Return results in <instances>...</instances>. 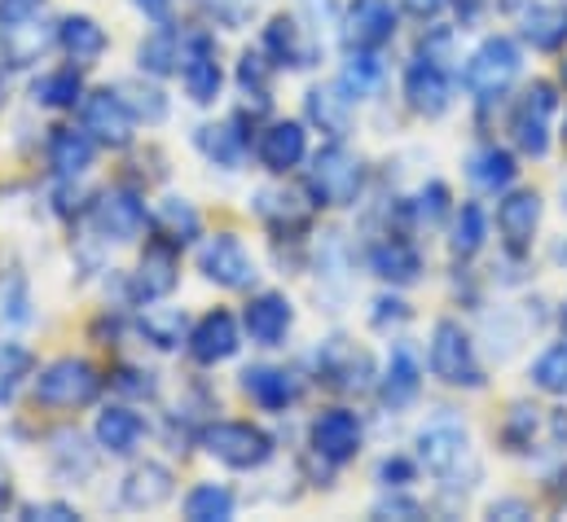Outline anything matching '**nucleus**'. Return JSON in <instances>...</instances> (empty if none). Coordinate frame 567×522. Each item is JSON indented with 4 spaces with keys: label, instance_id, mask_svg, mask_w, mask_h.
Masks as SVG:
<instances>
[{
    "label": "nucleus",
    "instance_id": "obj_1",
    "mask_svg": "<svg viewBox=\"0 0 567 522\" xmlns=\"http://www.w3.org/2000/svg\"><path fill=\"white\" fill-rule=\"evenodd\" d=\"M31 395L44 408H62V413L66 408H84V404H93L102 395V374L80 356H58L35 374Z\"/></svg>",
    "mask_w": 567,
    "mask_h": 522
},
{
    "label": "nucleus",
    "instance_id": "obj_2",
    "mask_svg": "<svg viewBox=\"0 0 567 522\" xmlns=\"http://www.w3.org/2000/svg\"><path fill=\"white\" fill-rule=\"evenodd\" d=\"M426 361H431V374L444 383V387H484V369H480V361H475V343H471V334L457 325V321H435V330H431V352H426Z\"/></svg>",
    "mask_w": 567,
    "mask_h": 522
},
{
    "label": "nucleus",
    "instance_id": "obj_3",
    "mask_svg": "<svg viewBox=\"0 0 567 522\" xmlns=\"http://www.w3.org/2000/svg\"><path fill=\"white\" fill-rule=\"evenodd\" d=\"M308 194L317 207H352L361 198V158L343 145H326L308 167Z\"/></svg>",
    "mask_w": 567,
    "mask_h": 522
},
{
    "label": "nucleus",
    "instance_id": "obj_4",
    "mask_svg": "<svg viewBox=\"0 0 567 522\" xmlns=\"http://www.w3.org/2000/svg\"><path fill=\"white\" fill-rule=\"evenodd\" d=\"M207 457H216L229 470H260L274 457V439L251 421H216L203 430Z\"/></svg>",
    "mask_w": 567,
    "mask_h": 522
},
{
    "label": "nucleus",
    "instance_id": "obj_5",
    "mask_svg": "<svg viewBox=\"0 0 567 522\" xmlns=\"http://www.w3.org/2000/svg\"><path fill=\"white\" fill-rule=\"evenodd\" d=\"M519 71H524L519 44L506 40V35H488V40L471 53V62H466V88H471L475 97H497V93H506V88L519 80Z\"/></svg>",
    "mask_w": 567,
    "mask_h": 522
},
{
    "label": "nucleus",
    "instance_id": "obj_6",
    "mask_svg": "<svg viewBox=\"0 0 567 522\" xmlns=\"http://www.w3.org/2000/svg\"><path fill=\"white\" fill-rule=\"evenodd\" d=\"M198 272H203L212 285H220V290H251L256 276H260L251 251H247L243 238H234V233H216V238L203 242V251H198Z\"/></svg>",
    "mask_w": 567,
    "mask_h": 522
},
{
    "label": "nucleus",
    "instance_id": "obj_7",
    "mask_svg": "<svg viewBox=\"0 0 567 522\" xmlns=\"http://www.w3.org/2000/svg\"><path fill=\"white\" fill-rule=\"evenodd\" d=\"M361 439H365V426H361V417H357L352 408H326V413L312 417V430H308L312 452H317L321 461H330V466L357 461Z\"/></svg>",
    "mask_w": 567,
    "mask_h": 522
},
{
    "label": "nucleus",
    "instance_id": "obj_8",
    "mask_svg": "<svg viewBox=\"0 0 567 522\" xmlns=\"http://www.w3.org/2000/svg\"><path fill=\"white\" fill-rule=\"evenodd\" d=\"M396 35V4L392 0H352L343 9V40L352 53H379Z\"/></svg>",
    "mask_w": 567,
    "mask_h": 522
},
{
    "label": "nucleus",
    "instance_id": "obj_9",
    "mask_svg": "<svg viewBox=\"0 0 567 522\" xmlns=\"http://www.w3.org/2000/svg\"><path fill=\"white\" fill-rule=\"evenodd\" d=\"M80 106H84V132H89L93 140H102V145H111V149L133 145V128H137V119H133V111H128L124 93L97 88V93H89Z\"/></svg>",
    "mask_w": 567,
    "mask_h": 522
},
{
    "label": "nucleus",
    "instance_id": "obj_10",
    "mask_svg": "<svg viewBox=\"0 0 567 522\" xmlns=\"http://www.w3.org/2000/svg\"><path fill=\"white\" fill-rule=\"evenodd\" d=\"M89 216H93L97 238L106 242H137L145 229V202L133 189H106Z\"/></svg>",
    "mask_w": 567,
    "mask_h": 522
},
{
    "label": "nucleus",
    "instance_id": "obj_11",
    "mask_svg": "<svg viewBox=\"0 0 567 522\" xmlns=\"http://www.w3.org/2000/svg\"><path fill=\"white\" fill-rule=\"evenodd\" d=\"M559 97L550 84H533L528 97L515 106V119H511V132H515V145L533 158H542L550 149V115H555Z\"/></svg>",
    "mask_w": 567,
    "mask_h": 522
},
{
    "label": "nucleus",
    "instance_id": "obj_12",
    "mask_svg": "<svg viewBox=\"0 0 567 522\" xmlns=\"http://www.w3.org/2000/svg\"><path fill=\"white\" fill-rule=\"evenodd\" d=\"M405 102L423 119H440L453 106V84L435 58H414L405 66Z\"/></svg>",
    "mask_w": 567,
    "mask_h": 522
},
{
    "label": "nucleus",
    "instance_id": "obj_13",
    "mask_svg": "<svg viewBox=\"0 0 567 522\" xmlns=\"http://www.w3.org/2000/svg\"><path fill=\"white\" fill-rule=\"evenodd\" d=\"M181 84H185V97L194 106H212L220 97L225 75H220V62H216V49H212L207 35H194L185 44V53H181Z\"/></svg>",
    "mask_w": 567,
    "mask_h": 522
},
{
    "label": "nucleus",
    "instance_id": "obj_14",
    "mask_svg": "<svg viewBox=\"0 0 567 522\" xmlns=\"http://www.w3.org/2000/svg\"><path fill=\"white\" fill-rule=\"evenodd\" d=\"M317 374H321L330 387H339V392H361V387L370 383L374 365H370L365 352H357V343L330 338V343H321V352H317Z\"/></svg>",
    "mask_w": 567,
    "mask_h": 522
},
{
    "label": "nucleus",
    "instance_id": "obj_15",
    "mask_svg": "<svg viewBox=\"0 0 567 522\" xmlns=\"http://www.w3.org/2000/svg\"><path fill=\"white\" fill-rule=\"evenodd\" d=\"M176 281H181L176 242H150L142 263H137V276H133V299H137V303L167 299V294L176 290Z\"/></svg>",
    "mask_w": 567,
    "mask_h": 522
},
{
    "label": "nucleus",
    "instance_id": "obj_16",
    "mask_svg": "<svg viewBox=\"0 0 567 522\" xmlns=\"http://www.w3.org/2000/svg\"><path fill=\"white\" fill-rule=\"evenodd\" d=\"M238 347H243L238 321H234L225 307L207 312V316L194 325V334H189V356H194L198 365H220V361L238 356Z\"/></svg>",
    "mask_w": 567,
    "mask_h": 522
},
{
    "label": "nucleus",
    "instance_id": "obj_17",
    "mask_svg": "<svg viewBox=\"0 0 567 522\" xmlns=\"http://www.w3.org/2000/svg\"><path fill=\"white\" fill-rule=\"evenodd\" d=\"M243 325H247L251 343H260V347H278L286 334H290V325H295V307H290V299L278 294V290L256 294V299L247 303V312H243Z\"/></svg>",
    "mask_w": 567,
    "mask_h": 522
},
{
    "label": "nucleus",
    "instance_id": "obj_18",
    "mask_svg": "<svg viewBox=\"0 0 567 522\" xmlns=\"http://www.w3.org/2000/svg\"><path fill=\"white\" fill-rule=\"evenodd\" d=\"M537 225H542V194L515 189V194L502 198V207H497V233H502V242L511 251H524L533 242Z\"/></svg>",
    "mask_w": 567,
    "mask_h": 522
},
{
    "label": "nucleus",
    "instance_id": "obj_19",
    "mask_svg": "<svg viewBox=\"0 0 567 522\" xmlns=\"http://www.w3.org/2000/svg\"><path fill=\"white\" fill-rule=\"evenodd\" d=\"M466 448L471 443H466V430L457 421H435V426H426L423 435H419V461L431 474H440V479H449L462 466Z\"/></svg>",
    "mask_w": 567,
    "mask_h": 522
},
{
    "label": "nucleus",
    "instance_id": "obj_20",
    "mask_svg": "<svg viewBox=\"0 0 567 522\" xmlns=\"http://www.w3.org/2000/svg\"><path fill=\"white\" fill-rule=\"evenodd\" d=\"M172 492H176L172 470L158 466V461H142V466L128 470V479H124V488H120V501H124L128 510H158V505L172 501Z\"/></svg>",
    "mask_w": 567,
    "mask_h": 522
},
{
    "label": "nucleus",
    "instance_id": "obj_21",
    "mask_svg": "<svg viewBox=\"0 0 567 522\" xmlns=\"http://www.w3.org/2000/svg\"><path fill=\"white\" fill-rule=\"evenodd\" d=\"M303 158H308V132H303V124L278 119L274 128L260 136V163H265L274 176L295 171Z\"/></svg>",
    "mask_w": 567,
    "mask_h": 522
},
{
    "label": "nucleus",
    "instance_id": "obj_22",
    "mask_svg": "<svg viewBox=\"0 0 567 522\" xmlns=\"http://www.w3.org/2000/svg\"><path fill=\"white\" fill-rule=\"evenodd\" d=\"M243 392L251 395V404H260L265 413H282L299 399V378L286 374V369H274V365H256L243 374Z\"/></svg>",
    "mask_w": 567,
    "mask_h": 522
},
{
    "label": "nucleus",
    "instance_id": "obj_23",
    "mask_svg": "<svg viewBox=\"0 0 567 522\" xmlns=\"http://www.w3.org/2000/svg\"><path fill=\"white\" fill-rule=\"evenodd\" d=\"M58 44L71 53V62H80V66H93L102 53H106V31L97 27V18H89V13H71V18H62V27H58Z\"/></svg>",
    "mask_w": 567,
    "mask_h": 522
},
{
    "label": "nucleus",
    "instance_id": "obj_24",
    "mask_svg": "<svg viewBox=\"0 0 567 522\" xmlns=\"http://www.w3.org/2000/svg\"><path fill=\"white\" fill-rule=\"evenodd\" d=\"M370 268L392 285H414L423 276V255H419V247H410L401 238H388L370 251Z\"/></svg>",
    "mask_w": 567,
    "mask_h": 522
},
{
    "label": "nucleus",
    "instance_id": "obj_25",
    "mask_svg": "<svg viewBox=\"0 0 567 522\" xmlns=\"http://www.w3.org/2000/svg\"><path fill=\"white\" fill-rule=\"evenodd\" d=\"M419 392H423V369H419L414 352L401 343V347L392 352L388 374H383V404H388V408H410V404L419 399Z\"/></svg>",
    "mask_w": 567,
    "mask_h": 522
},
{
    "label": "nucleus",
    "instance_id": "obj_26",
    "mask_svg": "<svg viewBox=\"0 0 567 522\" xmlns=\"http://www.w3.org/2000/svg\"><path fill=\"white\" fill-rule=\"evenodd\" d=\"M93 154H97V145L89 132L53 128V136H49V163L58 176H84L93 167Z\"/></svg>",
    "mask_w": 567,
    "mask_h": 522
},
{
    "label": "nucleus",
    "instance_id": "obj_27",
    "mask_svg": "<svg viewBox=\"0 0 567 522\" xmlns=\"http://www.w3.org/2000/svg\"><path fill=\"white\" fill-rule=\"evenodd\" d=\"M145 435V421L133 408H106L97 417V443L111 452V457H128Z\"/></svg>",
    "mask_w": 567,
    "mask_h": 522
},
{
    "label": "nucleus",
    "instance_id": "obj_28",
    "mask_svg": "<svg viewBox=\"0 0 567 522\" xmlns=\"http://www.w3.org/2000/svg\"><path fill=\"white\" fill-rule=\"evenodd\" d=\"M524 40L542 53H559L567 44V9L564 4H533L524 13Z\"/></svg>",
    "mask_w": 567,
    "mask_h": 522
},
{
    "label": "nucleus",
    "instance_id": "obj_29",
    "mask_svg": "<svg viewBox=\"0 0 567 522\" xmlns=\"http://www.w3.org/2000/svg\"><path fill=\"white\" fill-rule=\"evenodd\" d=\"M308 119L330 136H343L348 119H352V97L343 88H312L308 93Z\"/></svg>",
    "mask_w": 567,
    "mask_h": 522
},
{
    "label": "nucleus",
    "instance_id": "obj_30",
    "mask_svg": "<svg viewBox=\"0 0 567 522\" xmlns=\"http://www.w3.org/2000/svg\"><path fill=\"white\" fill-rule=\"evenodd\" d=\"M31 97L35 106H49V111H75L84 102V80L80 71H49L44 80H35Z\"/></svg>",
    "mask_w": 567,
    "mask_h": 522
},
{
    "label": "nucleus",
    "instance_id": "obj_31",
    "mask_svg": "<svg viewBox=\"0 0 567 522\" xmlns=\"http://www.w3.org/2000/svg\"><path fill=\"white\" fill-rule=\"evenodd\" d=\"M181 35L172 31V27H158L154 35H145L142 49H137V62H142V71L150 75H172V71H181Z\"/></svg>",
    "mask_w": 567,
    "mask_h": 522
},
{
    "label": "nucleus",
    "instance_id": "obj_32",
    "mask_svg": "<svg viewBox=\"0 0 567 522\" xmlns=\"http://www.w3.org/2000/svg\"><path fill=\"white\" fill-rule=\"evenodd\" d=\"M185 519L189 522H225L234 519V492L225 483H198L185 497Z\"/></svg>",
    "mask_w": 567,
    "mask_h": 522
},
{
    "label": "nucleus",
    "instance_id": "obj_33",
    "mask_svg": "<svg viewBox=\"0 0 567 522\" xmlns=\"http://www.w3.org/2000/svg\"><path fill=\"white\" fill-rule=\"evenodd\" d=\"M154 220H158L163 238L176 242V247H185V242H194V238L203 233V220H198V211H194L185 198H163Z\"/></svg>",
    "mask_w": 567,
    "mask_h": 522
},
{
    "label": "nucleus",
    "instance_id": "obj_34",
    "mask_svg": "<svg viewBox=\"0 0 567 522\" xmlns=\"http://www.w3.org/2000/svg\"><path fill=\"white\" fill-rule=\"evenodd\" d=\"M265 53L278 62V66H308L303 58H308V49H303V40H299V27H295V18H274L269 27H265Z\"/></svg>",
    "mask_w": 567,
    "mask_h": 522
},
{
    "label": "nucleus",
    "instance_id": "obj_35",
    "mask_svg": "<svg viewBox=\"0 0 567 522\" xmlns=\"http://www.w3.org/2000/svg\"><path fill=\"white\" fill-rule=\"evenodd\" d=\"M471 180L480 189H506L515 180V158L497 145H484V149L471 154Z\"/></svg>",
    "mask_w": 567,
    "mask_h": 522
},
{
    "label": "nucleus",
    "instance_id": "obj_36",
    "mask_svg": "<svg viewBox=\"0 0 567 522\" xmlns=\"http://www.w3.org/2000/svg\"><path fill=\"white\" fill-rule=\"evenodd\" d=\"M198 149H203L216 167H238V163H243V149H247V136L234 128V124L198 128Z\"/></svg>",
    "mask_w": 567,
    "mask_h": 522
},
{
    "label": "nucleus",
    "instance_id": "obj_37",
    "mask_svg": "<svg viewBox=\"0 0 567 522\" xmlns=\"http://www.w3.org/2000/svg\"><path fill=\"white\" fill-rule=\"evenodd\" d=\"M484 233H488V225H484V211H480L475 202H466V207L453 216V238H449L453 255H462V260L480 255V247H484Z\"/></svg>",
    "mask_w": 567,
    "mask_h": 522
},
{
    "label": "nucleus",
    "instance_id": "obj_38",
    "mask_svg": "<svg viewBox=\"0 0 567 522\" xmlns=\"http://www.w3.org/2000/svg\"><path fill=\"white\" fill-rule=\"evenodd\" d=\"M533 387L546 395H567V343L546 347V352L533 361Z\"/></svg>",
    "mask_w": 567,
    "mask_h": 522
},
{
    "label": "nucleus",
    "instance_id": "obj_39",
    "mask_svg": "<svg viewBox=\"0 0 567 522\" xmlns=\"http://www.w3.org/2000/svg\"><path fill=\"white\" fill-rule=\"evenodd\" d=\"M379 84H383V66H379V58H374V53H352V62H348L339 88H343L348 97H370Z\"/></svg>",
    "mask_w": 567,
    "mask_h": 522
},
{
    "label": "nucleus",
    "instance_id": "obj_40",
    "mask_svg": "<svg viewBox=\"0 0 567 522\" xmlns=\"http://www.w3.org/2000/svg\"><path fill=\"white\" fill-rule=\"evenodd\" d=\"M142 334L154 343V347L172 352V347L181 343V334H185V316H181V312H172V307H145Z\"/></svg>",
    "mask_w": 567,
    "mask_h": 522
},
{
    "label": "nucleus",
    "instance_id": "obj_41",
    "mask_svg": "<svg viewBox=\"0 0 567 522\" xmlns=\"http://www.w3.org/2000/svg\"><path fill=\"white\" fill-rule=\"evenodd\" d=\"M238 84H243V93H251V97L269 102V62H265L260 53H243V66H238Z\"/></svg>",
    "mask_w": 567,
    "mask_h": 522
},
{
    "label": "nucleus",
    "instance_id": "obj_42",
    "mask_svg": "<svg viewBox=\"0 0 567 522\" xmlns=\"http://www.w3.org/2000/svg\"><path fill=\"white\" fill-rule=\"evenodd\" d=\"M533 435H537V408L515 404V408H511V426H506V443H511V448H524Z\"/></svg>",
    "mask_w": 567,
    "mask_h": 522
},
{
    "label": "nucleus",
    "instance_id": "obj_43",
    "mask_svg": "<svg viewBox=\"0 0 567 522\" xmlns=\"http://www.w3.org/2000/svg\"><path fill=\"white\" fill-rule=\"evenodd\" d=\"M269 202H278V194H260V207H256V211H260L265 220L274 216V207H269ZM295 202H299V198L282 194V216H286V225H290V229H303V225H308V211H303V207H295Z\"/></svg>",
    "mask_w": 567,
    "mask_h": 522
},
{
    "label": "nucleus",
    "instance_id": "obj_44",
    "mask_svg": "<svg viewBox=\"0 0 567 522\" xmlns=\"http://www.w3.org/2000/svg\"><path fill=\"white\" fill-rule=\"evenodd\" d=\"M124 93H133V97H145V102H137V106H128V111L145 115L150 124H158V119L167 115V102H163V93H158V88H124Z\"/></svg>",
    "mask_w": 567,
    "mask_h": 522
},
{
    "label": "nucleus",
    "instance_id": "obj_45",
    "mask_svg": "<svg viewBox=\"0 0 567 522\" xmlns=\"http://www.w3.org/2000/svg\"><path fill=\"white\" fill-rule=\"evenodd\" d=\"M419 211H423L426 220H440L444 211H449V189L440 185V180H431L423 189V198H419Z\"/></svg>",
    "mask_w": 567,
    "mask_h": 522
},
{
    "label": "nucleus",
    "instance_id": "obj_46",
    "mask_svg": "<svg viewBox=\"0 0 567 522\" xmlns=\"http://www.w3.org/2000/svg\"><path fill=\"white\" fill-rule=\"evenodd\" d=\"M44 0H0V22H27L40 13Z\"/></svg>",
    "mask_w": 567,
    "mask_h": 522
},
{
    "label": "nucleus",
    "instance_id": "obj_47",
    "mask_svg": "<svg viewBox=\"0 0 567 522\" xmlns=\"http://www.w3.org/2000/svg\"><path fill=\"white\" fill-rule=\"evenodd\" d=\"M379 479H383L388 488H405V483L414 479V466L401 461V457H396V461H383V466H379Z\"/></svg>",
    "mask_w": 567,
    "mask_h": 522
},
{
    "label": "nucleus",
    "instance_id": "obj_48",
    "mask_svg": "<svg viewBox=\"0 0 567 522\" xmlns=\"http://www.w3.org/2000/svg\"><path fill=\"white\" fill-rule=\"evenodd\" d=\"M27 519H80L71 505H62V501H44V505H27L22 510Z\"/></svg>",
    "mask_w": 567,
    "mask_h": 522
},
{
    "label": "nucleus",
    "instance_id": "obj_49",
    "mask_svg": "<svg viewBox=\"0 0 567 522\" xmlns=\"http://www.w3.org/2000/svg\"><path fill=\"white\" fill-rule=\"evenodd\" d=\"M216 18H225V22H238L243 13H247V0H203Z\"/></svg>",
    "mask_w": 567,
    "mask_h": 522
},
{
    "label": "nucleus",
    "instance_id": "obj_50",
    "mask_svg": "<svg viewBox=\"0 0 567 522\" xmlns=\"http://www.w3.org/2000/svg\"><path fill=\"white\" fill-rule=\"evenodd\" d=\"M488 514H493V519H533V510H528L524 501H497Z\"/></svg>",
    "mask_w": 567,
    "mask_h": 522
},
{
    "label": "nucleus",
    "instance_id": "obj_51",
    "mask_svg": "<svg viewBox=\"0 0 567 522\" xmlns=\"http://www.w3.org/2000/svg\"><path fill=\"white\" fill-rule=\"evenodd\" d=\"M133 4L154 22H167V13H172V0H133Z\"/></svg>",
    "mask_w": 567,
    "mask_h": 522
},
{
    "label": "nucleus",
    "instance_id": "obj_52",
    "mask_svg": "<svg viewBox=\"0 0 567 522\" xmlns=\"http://www.w3.org/2000/svg\"><path fill=\"white\" fill-rule=\"evenodd\" d=\"M379 514H410V519H419V514H423V505H419V501H383V505H379Z\"/></svg>",
    "mask_w": 567,
    "mask_h": 522
},
{
    "label": "nucleus",
    "instance_id": "obj_53",
    "mask_svg": "<svg viewBox=\"0 0 567 522\" xmlns=\"http://www.w3.org/2000/svg\"><path fill=\"white\" fill-rule=\"evenodd\" d=\"M405 4H410V13H419V18H435L449 0H405Z\"/></svg>",
    "mask_w": 567,
    "mask_h": 522
},
{
    "label": "nucleus",
    "instance_id": "obj_54",
    "mask_svg": "<svg viewBox=\"0 0 567 522\" xmlns=\"http://www.w3.org/2000/svg\"><path fill=\"white\" fill-rule=\"evenodd\" d=\"M9 501H13V474H9V466L0 461V514L9 510Z\"/></svg>",
    "mask_w": 567,
    "mask_h": 522
},
{
    "label": "nucleus",
    "instance_id": "obj_55",
    "mask_svg": "<svg viewBox=\"0 0 567 522\" xmlns=\"http://www.w3.org/2000/svg\"><path fill=\"white\" fill-rule=\"evenodd\" d=\"M564 84H567V62H564Z\"/></svg>",
    "mask_w": 567,
    "mask_h": 522
},
{
    "label": "nucleus",
    "instance_id": "obj_56",
    "mask_svg": "<svg viewBox=\"0 0 567 522\" xmlns=\"http://www.w3.org/2000/svg\"><path fill=\"white\" fill-rule=\"evenodd\" d=\"M564 325H567V307H564Z\"/></svg>",
    "mask_w": 567,
    "mask_h": 522
},
{
    "label": "nucleus",
    "instance_id": "obj_57",
    "mask_svg": "<svg viewBox=\"0 0 567 522\" xmlns=\"http://www.w3.org/2000/svg\"><path fill=\"white\" fill-rule=\"evenodd\" d=\"M564 140H567V124H564Z\"/></svg>",
    "mask_w": 567,
    "mask_h": 522
}]
</instances>
